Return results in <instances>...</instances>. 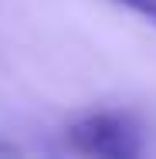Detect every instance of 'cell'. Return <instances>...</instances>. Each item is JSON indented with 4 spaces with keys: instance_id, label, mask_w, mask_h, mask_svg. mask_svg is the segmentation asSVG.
I'll list each match as a JSON object with an SVG mask.
<instances>
[{
    "instance_id": "6da1fadb",
    "label": "cell",
    "mask_w": 156,
    "mask_h": 159,
    "mask_svg": "<svg viewBox=\"0 0 156 159\" xmlns=\"http://www.w3.org/2000/svg\"><path fill=\"white\" fill-rule=\"evenodd\" d=\"M64 142L78 156H102V159H136L143 152V129L136 115L119 108H98L88 115H78Z\"/></svg>"
},
{
    "instance_id": "7a4b0ae2",
    "label": "cell",
    "mask_w": 156,
    "mask_h": 159,
    "mask_svg": "<svg viewBox=\"0 0 156 159\" xmlns=\"http://www.w3.org/2000/svg\"><path fill=\"white\" fill-rule=\"evenodd\" d=\"M116 3H122V7L136 10V14H143L146 20H153V24H156V0H116Z\"/></svg>"
},
{
    "instance_id": "3957f363",
    "label": "cell",
    "mask_w": 156,
    "mask_h": 159,
    "mask_svg": "<svg viewBox=\"0 0 156 159\" xmlns=\"http://www.w3.org/2000/svg\"><path fill=\"white\" fill-rule=\"evenodd\" d=\"M0 149H3V146H0Z\"/></svg>"
}]
</instances>
